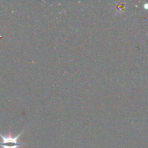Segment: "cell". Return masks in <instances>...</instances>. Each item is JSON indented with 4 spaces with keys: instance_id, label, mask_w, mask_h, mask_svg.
Instances as JSON below:
<instances>
[{
    "instance_id": "2",
    "label": "cell",
    "mask_w": 148,
    "mask_h": 148,
    "mask_svg": "<svg viewBox=\"0 0 148 148\" xmlns=\"http://www.w3.org/2000/svg\"><path fill=\"white\" fill-rule=\"evenodd\" d=\"M21 145H15L13 143H4V144L0 143V147L1 148H18Z\"/></svg>"
},
{
    "instance_id": "1",
    "label": "cell",
    "mask_w": 148,
    "mask_h": 148,
    "mask_svg": "<svg viewBox=\"0 0 148 148\" xmlns=\"http://www.w3.org/2000/svg\"><path fill=\"white\" fill-rule=\"evenodd\" d=\"M24 131L25 130H23L21 133H20V134H19L18 135L16 136V137H12L11 132L9 133L8 135L7 136L2 135V134L0 133V137H1V142L0 143H1V144H4V143H13V144L15 145H24L25 144H23V143H20L18 142L20 135L23 134Z\"/></svg>"
}]
</instances>
